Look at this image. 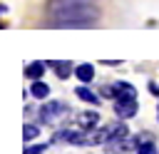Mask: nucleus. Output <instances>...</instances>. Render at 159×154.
<instances>
[{
  "mask_svg": "<svg viewBox=\"0 0 159 154\" xmlns=\"http://www.w3.org/2000/svg\"><path fill=\"white\" fill-rule=\"evenodd\" d=\"M50 15H52L50 22L57 27H82V25H92L99 12L92 2H65L50 7Z\"/></svg>",
  "mask_w": 159,
  "mask_h": 154,
  "instance_id": "obj_1",
  "label": "nucleus"
},
{
  "mask_svg": "<svg viewBox=\"0 0 159 154\" xmlns=\"http://www.w3.org/2000/svg\"><path fill=\"white\" fill-rule=\"evenodd\" d=\"M65 109H67V107H65L62 102H47V104L42 107V112H40V119L50 124V122H55L57 117H62V114H65Z\"/></svg>",
  "mask_w": 159,
  "mask_h": 154,
  "instance_id": "obj_2",
  "label": "nucleus"
},
{
  "mask_svg": "<svg viewBox=\"0 0 159 154\" xmlns=\"http://www.w3.org/2000/svg\"><path fill=\"white\" fill-rule=\"evenodd\" d=\"M114 99L117 102H137V92L129 82H117L114 84Z\"/></svg>",
  "mask_w": 159,
  "mask_h": 154,
  "instance_id": "obj_3",
  "label": "nucleus"
},
{
  "mask_svg": "<svg viewBox=\"0 0 159 154\" xmlns=\"http://www.w3.org/2000/svg\"><path fill=\"white\" fill-rule=\"evenodd\" d=\"M114 109H117V114H119L122 119H129V117L137 114V102H117Z\"/></svg>",
  "mask_w": 159,
  "mask_h": 154,
  "instance_id": "obj_4",
  "label": "nucleus"
},
{
  "mask_svg": "<svg viewBox=\"0 0 159 154\" xmlns=\"http://www.w3.org/2000/svg\"><path fill=\"white\" fill-rule=\"evenodd\" d=\"M97 122H99V114H97V112H82V114H77L80 129H89V127H94Z\"/></svg>",
  "mask_w": 159,
  "mask_h": 154,
  "instance_id": "obj_5",
  "label": "nucleus"
},
{
  "mask_svg": "<svg viewBox=\"0 0 159 154\" xmlns=\"http://www.w3.org/2000/svg\"><path fill=\"white\" fill-rule=\"evenodd\" d=\"M25 75L35 82V79H40L42 75H45V62H30L27 67H25Z\"/></svg>",
  "mask_w": 159,
  "mask_h": 154,
  "instance_id": "obj_6",
  "label": "nucleus"
},
{
  "mask_svg": "<svg viewBox=\"0 0 159 154\" xmlns=\"http://www.w3.org/2000/svg\"><path fill=\"white\" fill-rule=\"evenodd\" d=\"M47 65H50V67H55L57 77H62V79H67V77H70V70H72V65H70V62H57V60H50Z\"/></svg>",
  "mask_w": 159,
  "mask_h": 154,
  "instance_id": "obj_7",
  "label": "nucleus"
},
{
  "mask_svg": "<svg viewBox=\"0 0 159 154\" xmlns=\"http://www.w3.org/2000/svg\"><path fill=\"white\" fill-rule=\"evenodd\" d=\"M30 92H32V97H37V99H45V97L50 94V87H47L42 79H35V82H32V87H30Z\"/></svg>",
  "mask_w": 159,
  "mask_h": 154,
  "instance_id": "obj_8",
  "label": "nucleus"
},
{
  "mask_svg": "<svg viewBox=\"0 0 159 154\" xmlns=\"http://www.w3.org/2000/svg\"><path fill=\"white\" fill-rule=\"evenodd\" d=\"M75 75H77L82 82H89V79L94 77V67H92V65H80V67H75Z\"/></svg>",
  "mask_w": 159,
  "mask_h": 154,
  "instance_id": "obj_9",
  "label": "nucleus"
},
{
  "mask_svg": "<svg viewBox=\"0 0 159 154\" xmlns=\"http://www.w3.org/2000/svg\"><path fill=\"white\" fill-rule=\"evenodd\" d=\"M77 97H80V99H84V102H89V104H94V102H97V94H94V92H89L84 84H82V87H77Z\"/></svg>",
  "mask_w": 159,
  "mask_h": 154,
  "instance_id": "obj_10",
  "label": "nucleus"
},
{
  "mask_svg": "<svg viewBox=\"0 0 159 154\" xmlns=\"http://www.w3.org/2000/svg\"><path fill=\"white\" fill-rule=\"evenodd\" d=\"M40 134V129L35 127V124H25V129H22V137H25V142H30V139H35Z\"/></svg>",
  "mask_w": 159,
  "mask_h": 154,
  "instance_id": "obj_11",
  "label": "nucleus"
},
{
  "mask_svg": "<svg viewBox=\"0 0 159 154\" xmlns=\"http://www.w3.org/2000/svg\"><path fill=\"white\" fill-rule=\"evenodd\" d=\"M45 149H47L45 144H32V147H27V149H25V154H42Z\"/></svg>",
  "mask_w": 159,
  "mask_h": 154,
  "instance_id": "obj_12",
  "label": "nucleus"
}]
</instances>
